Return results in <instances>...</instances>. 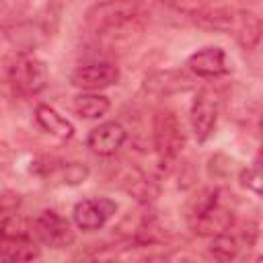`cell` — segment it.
<instances>
[{"instance_id": "9c48e42d", "label": "cell", "mask_w": 263, "mask_h": 263, "mask_svg": "<svg viewBox=\"0 0 263 263\" xmlns=\"http://www.w3.org/2000/svg\"><path fill=\"white\" fill-rule=\"evenodd\" d=\"M117 212V203L109 197H88L74 205L72 220L84 232L101 230Z\"/></svg>"}, {"instance_id": "8fae6325", "label": "cell", "mask_w": 263, "mask_h": 263, "mask_svg": "<svg viewBox=\"0 0 263 263\" xmlns=\"http://www.w3.org/2000/svg\"><path fill=\"white\" fill-rule=\"evenodd\" d=\"M125 140H127V132L119 121H105L88 132L86 146L99 156H113L123 146Z\"/></svg>"}, {"instance_id": "6da1fadb", "label": "cell", "mask_w": 263, "mask_h": 263, "mask_svg": "<svg viewBox=\"0 0 263 263\" xmlns=\"http://www.w3.org/2000/svg\"><path fill=\"white\" fill-rule=\"evenodd\" d=\"M86 29L101 39H127L144 27V10L138 0H103L84 14Z\"/></svg>"}, {"instance_id": "3957f363", "label": "cell", "mask_w": 263, "mask_h": 263, "mask_svg": "<svg viewBox=\"0 0 263 263\" xmlns=\"http://www.w3.org/2000/svg\"><path fill=\"white\" fill-rule=\"evenodd\" d=\"M189 226L197 236H216L234 226V212L220 199L218 189L203 191L189 210Z\"/></svg>"}, {"instance_id": "52a82bcc", "label": "cell", "mask_w": 263, "mask_h": 263, "mask_svg": "<svg viewBox=\"0 0 263 263\" xmlns=\"http://www.w3.org/2000/svg\"><path fill=\"white\" fill-rule=\"evenodd\" d=\"M35 238L49 249H66L74 242L72 224L53 210H43L31 224Z\"/></svg>"}, {"instance_id": "30bf717a", "label": "cell", "mask_w": 263, "mask_h": 263, "mask_svg": "<svg viewBox=\"0 0 263 263\" xmlns=\"http://www.w3.org/2000/svg\"><path fill=\"white\" fill-rule=\"evenodd\" d=\"M193 86H195L193 76L179 68L156 70L144 78V90L152 97H171V95L187 92Z\"/></svg>"}, {"instance_id": "ffe728a7", "label": "cell", "mask_w": 263, "mask_h": 263, "mask_svg": "<svg viewBox=\"0 0 263 263\" xmlns=\"http://www.w3.org/2000/svg\"><path fill=\"white\" fill-rule=\"evenodd\" d=\"M238 179H240V185L242 187H247L255 195H259L261 193V162H259V158H255V162L251 166L242 168L240 175H238Z\"/></svg>"}, {"instance_id": "4fadbf2b", "label": "cell", "mask_w": 263, "mask_h": 263, "mask_svg": "<svg viewBox=\"0 0 263 263\" xmlns=\"http://www.w3.org/2000/svg\"><path fill=\"white\" fill-rule=\"evenodd\" d=\"M35 121L45 134H49L58 140H70L74 136V125L49 105H37Z\"/></svg>"}, {"instance_id": "9a60e30c", "label": "cell", "mask_w": 263, "mask_h": 263, "mask_svg": "<svg viewBox=\"0 0 263 263\" xmlns=\"http://www.w3.org/2000/svg\"><path fill=\"white\" fill-rule=\"evenodd\" d=\"M109 109H111L109 97L99 95V92L84 90V92H80L72 99V111L78 117H84V119H99V117L107 115Z\"/></svg>"}, {"instance_id": "7a4b0ae2", "label": "cell", "mask_w": 263, "mask_h": 263, "mask_svg": "<svg viewBox=\"0 0 263 263\" xmlns=\"http://www.w3.org/2000/svg\"><path fill=\"white\" fill-rule=\"evenodd\" d=\"M195 23H199L205 29L230 33L234 37V41L245 51L257 49V45L261 41V31H263L261 29V18L253 12H249V10H238V8L216 4L214 8H210L208 12L197 16Z\"/></svg>"}, {"instance_id": "ac0fdd59", "label": "cell", "mask_w": 263, "mask_h": 263, "mask_svg": "<svg viewBox=\"0 0 263 263\" xmlns=\"http://www.w3.org/2000/svg\"><path fill=\"white\" fill-rule=\"evenodd\" d=\"M23 197L16 191H2L0 193V232L6 228V224L18 216Z\"/></svg>"}, {"instance_id": "d6986e66", "label": "cell", "mask_w": 263, "mask_h": 263, "mask_svg": "<svg viewBox=\"0 0 263 263\" xmlns=\"http://www.w3.org/2000/svg\"><path fill=\"white\" fill-rule=\"evenodd\" d=\"M55 175H58V181L64 185H80L88 177V166L80 162H66L55 166Z\"/></svg>"}, {"instance_id": "8992f818", "label": "cell", "mask_w": 263, "mask_h": 263, "mask_svg": "<svg viewBox=\"0 0 263 263\" xmlns=\"http://www.w3.org/2000/svg\"><path fill=\"white\" fill-rule=\"evenodd\" d=\"M218 115H220V97L216 90L212 88H199L193 103H191V111H189V123H191V132L193 138L197 142H205L218 123Z\"/></svg>"}, {"instance_id": "e0dca14e", "label": "cell", "mask_w": 263, "mask_h": 263, "mask_svg": "<svg viewBox=\"0 0 263 263\" xmlns=\"http://www.w3.org/2000/svg\"><path fill=\"white\" fill-rule=\"evenodd\" d=\"M160 2L168 8H173L175 12L191 16V18L201 16L203 12H208L210 8H214L218 4V0H160Z\"/></svg>"}, {"instance_id": "2e32d148", "label": "cell", "mask_w": 263, "mask_h": 263, "mask_svg": "<svg viewBox=\"0 0 263 263\" xmlns=\"http://www.w3.org/2000/svg\"><path fill=\"white\" fill-rule=\"evenodd\" d=\"M240 251V240L238 236L230 234V230L212 236V245H210V253L214 259L218 261H232Z\"/></svg>"}, {"instance_id": "7c38bea8", "label": "cell", "mask_w": 263, "mask_h": 263, "mask_svg": "<svg viewBox=\"0 0 263 263\" xmlns=\"http://www.w3.org/2000/svg\"><path fill=\"white\" fill-rule=\"evenodd\" d=\"M187 68L199 78H218L228 74V62L222 47H201L187 58Z\"/></svg>"}, {"instance_id": "5bb4252c", "label": "cell", "mask_w": 263, "mask_h": 263, "mask_svg": "<svg viewBox=\"0 0 263 263\" xmlns=\"http://www.w3.org/2000/svg\"><path fill=\"white\" fill-rule=\"evenodd\" d=\"M6 37L25 55V53H29L31 49H35L37 45L43 43L45 31L35 23H18V25H12V27L6 29Z\"/></svg>"}, {"instance_id": "277c9868", "label": "cell", "mask_w": 263, "mask_h": 263, "mask_svg": "<svg viewBox=\"0 0 263 263\" xmlns=\"http://www.w3.org/2000/svg\"><path fill=\"white\" fill-rule=\"evenodd\" d=\"M152 142L162 166H171L179 158L185 146V129L173 109L156 111L152 121Z\"/></svg>"}, {"instance_id": "ba28073f", "label": "cell", "mask_w": 263, "mask_h": 263, "mask_svg": "<svg viewBox=\"0 0 263 263\" xmlns=\"http://www.w3.org/2000/svg\"><path fill=\"white\" fill-rule=\"evenodd\" d=\"M119 68L111 62H90V64H82L78 68H74V72L70 74V82L72 86L80 88V90H88V92H99L105 90L113 84L119 82Z\"/></svg>"}, {"instance_id": "5b68a950", "label": "cell", "mask_w": 263, "mask_h": 263, "mask_svg": "<svg viewBox=\"0 0 263 263\" xmlns=\"http://www.w3.org/2000/svg\"><path fill=\"white\" fill-rule=\"evenodd\" d=\"M8 78L10 84L21 92V95H39L49 80V70L47 64L35 55H21L12 62V66L8 68Z\"/></svg>"}]
</instances>
